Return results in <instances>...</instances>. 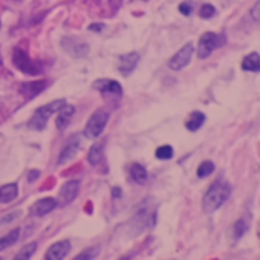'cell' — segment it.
Returning a JSON list of instances; mask_svg holds the SVG:
<instances>
[{"label": "cell", "mask_w": 260, "mask_h": 260, "mask_svg": "<svg viewBox=\"0 0 260 260\" xmlns=\"http://www.w3.org/2000/svg\"><path fill=\"white\" fill-rule=\"evenodd\" d=\"M231 194V185L226 181H216L210 185L207 193L204 194L202 199V208L205 213H214L219 210L230 198Z\"/></svg>", "instance_id": "obj_1"}, {"label": "cell", "mask_w": 260, "mask_h": 260, "mask_svg": "<svg viewBox=\"0 0 260 260\" xmlns=\"http://www.w3.org/2000/svg\"><path fill=\"white\" fill-rule=\"evenodd\" d=\"M64 104H66L64 100H55L52 103H48V104L42 106L39 110H36V113L28 121V127L32 128V130H43L46 127L48 119L51 118V115L58 112Z\"/></svg>", "instance_id": "obj_2"}, {"label": "cell", "mask_w": 260, "mask_h": 260, "mask_svg": "<svg viewBox=\"0 0 260 260\" xmlns=\"http://www.w3.org/2000/svg\"><path fill=\"white\" fill-rule=\"evenodd\" d=\"M107 121H109V113L104 109H98L96 112H93L84 127V137L89 140L100 138Z\"/></svg>", "instance_id": "obj_3"}, {"label": "cell", "mask_w": 260, "mask_h": 260, "mask_svg": "<svg viewBox=\"0 0 260 260\" xmlns=\"http://www.w3.org/2000/svg\"><path fill=\"white\" fill-rule=\"evenodd\" d=\"M13 64L19 71H22L23 74H28V75H39L43 71L42 64L39 61L31 60L29 55L22 48L14 49V52H13Z\"/></svg>", "instance_id": "obj_4"}, {"label": "cell", "mask_w": 260, "mask_h": 260, "mask_svg": "<svg viewBox=\"0 0 260 260\" xmlns=\"http://www.w3.org/2000/svg\"><path fill=\"white\" fill-rule=\"evenodd\" d=\"M225 45V37L222 34H214V32H205L201 39H199V45H198V57L201 60L210 57L213 54V51L219 49L220 46Z\"/></svg>", "instance_id": "obj_5"}, {"label": "cell", "mask_w": 260, "mask_h": 260, "mask_svg": "<svg viewBox=\"0 0 260 260\" xmlns=\"http://www.w3.org/2000/svg\"><path fill=\"white\" fill-rule=\"evenodd\" d=\"M193 52H194V46H193L191 43H187L184 48H181V49L169 60V68H170L172 71H181V69H184V68L190 63Z\"/></svg>", "instance_id": "obj_6"}, {"label": "cell", "mask_w": 260, "mask_h": 260, "mask_svg": "<svg viewBox=\"0 0 260 260\" xmlns=\"http://www.w3.org/2000/svg\"><path fill=\"white\" fill-rule=\"evenodd\" d=\"M61 45L72 57H77V58H81L89 52V46L80 40H75V39H64L61 42Z\"/></svg>", "instance_id": "obj_7"}, {"label": "cell", "mask_w": 260, "mask_h": 260, "mask_svg": "<svg viewBox=\"0 0 260 260\" xmlns=\"http://www.w3.org/2000/svg\"><path fill=\"white\" fill-rule=\"evenodd\" d=\"M69 251H71V243L68 240L57 242L46 251L45 258L46 260H63L69 254Z\"/></svg>", "instance_id": "obj_8"}, {"label": "cell", "mask_w": 260, "mask_h": 260, "mask_svg": "<svg viewBox=\"0 0 260 260\" xmlns=\"http://www.w3.org/2000/svg\"><path fill=\"white\" fill-rule=\"evenodd\" d=\"M48 87V81L42 80V81H32V83H23L19 89V92L26 98V100H32L34 96H37L40 92H43Z\"/></svg>", "instance_id": "obj_9"}, {"label": "cell", "mask_w": 260, "mask_h": 260, "mask_svg": "<svg viewBox=\"0 0 260 260\" xmlns=\"http://www.w3.org/2000/svg\"><path fill=\"white\" fill-rule=\"evenodd\" d=\"M80 146H81V143H80L78 138H75V137L71 138V140L68 141V144L63 147V150H61V153H60V156H58V164L61 166V164H66L68 161L74 159V158L77 156L78 150H80Z\"/></svg>", "instance_id": "obj_10"}, {"label": "cell", "mask_w": 260, "mask_h": 260, "mask_svg": "<svg viewBox=\"0 0 260 260\" xmlns=\"http://www.w3.org/2000/svg\"><path fill=\"white\" fill-rule=\"evenodd\" d=\"M78 190H80V182L78 181H69V182H66L60 188V202L63 205L71 204L78 196Z\"/></svg>", "instance_id": "obj_11"}, {"label": "cell", "mask_w": 260, "mask_h": 260, "mask_svg": "<svg viewBox=\"0 0 260 260\" xmlns=\"http://www.w3.org/2000/svg\"><path fill=\"white\" fill-rule=\"evenodd\" d=\"M140 61V54L137 52H130V54H125L119 58V64H118V71L122 74V75H128L130 72H134V69L137 68Z\"/></svg>", "instance_id": "obj_12"}, {"label": "cell", "mask_w": 260, "mask_h": 260, "mask_svg": "<svg viewBox=\"0 0 260 260\" xmlns=\"http://www.w3.org/2000/svg\"><path fill=\"white\" fill-rule=\"evenodd\" d=\"M93 87L103 93H110V95H116V96H119L122 93L121 84L115 80H96L93 83Z\"/></svg>", "instance_id": "obj_13"}, {"label": "cell", "mask_w": 260, "mask_h": 260, "mask_svg": "<svg viewBox=\"0 0 260 260\" xmlns=\"http://www.w3.org/2000/svg\"><path fill=\"white\" fill-rule=\"evenodd\" d=\"M57 207V201L52 199V198H45V199H40L39 202H36L32 205V216H37V217H42V216H46L48 213L54 211Z\"/></svg>", "instance_id": "obj_14"}, {"label": "cell", "mask_w": 260, "mask_h": 260, "mask_svg": "<svg viewBox=\"0 0 260 260\" xmlns=\"http://www.w3.org/2000/svg\"><path fill=\"white\" fill-rule=\"evenodd\" d=\"M106 141H101V143H95L90 150H89V155H87V161L90 166H98L103 158H104V149H106Z\"/></svg>", "instance_id": "obj_15"}, {"label": "cell", "mask_w": 260, "mask_h": 260, "mask_svg": "<svg viewBox=\"0 0 260 260\" xmlns=\"http://www.w3.org/2000/svg\"><path fill=\"white\" fill-rule=\"evenodd\" d=\"M242 71L245 72H260V55L257 52L248 54L240 64Z\"/></svg>", "instance_id": "obj_16"}, {"label": "cell", "mask_w": 260, "mask_h": 260, "mask_svg": "<svg viewBox=\"0 0 260 260\" xmlns=\"http://www.w3.org/2000/svg\"><path fill=\"white\" fill-rule=\"evenodd\" d=\"M74 113H75V107L74 106H63L61 109H60V115H58V118H57V128L58 130H64L68 125H69V122H71V118L74 116Z\"/></svg>", "instance_id": "obj_17"}, {"label": "cell", "mask_w": 260, "mask_h": 260, "mask_svg": "<svg viewBox=\"0 0 260 260\" xmlns=\"http://www.w3.org/2000/svg\"><path fill=\"white\" fill-rule=\"evenodd\" d=\"M19 194V187L17 184H7L0 187V202L2 204H8L13 202Z\"/></svg>", "instance_id": "obj_18"}, {"label": "cell", "mask_w": 260, "mask_h": 260, "mask_svg": "<svg viewBox=\"0 0 260 260\" xmlns=\"http://www.w3.org/2000/svg\"><path fill=\"white\" fill-rule=\"evenodd\" d=\"M207 116L202 112H191V115L188 116V119L185 121V127L190 130V132H198V130L204 125Z\"/></svg>", "instance_id": "obj_19"}, {"label": "cell", "mask_w": 260, "mask_h": 260, "mask_svg": "<svg viewBox=\"0 0 260 260\" xmlns=\"http://www.w3.org/2000/svg\"><path fill=\"white\" fill-rule=\"evenodd\" d=\"M130 176H132V179L138 184H146L149 179L147 170L141 164H134L132 167H130Z\"/></svg>", "instance_id": "obj_20"}, {"label": "cell", "mask_w": 260, "mask_h": 260, "mask_svg": "<svg viewBox=\"0 0 260 260\" xmlns=\"http://www.w3.org/2000/svg\"><path fill=\"white\" fill-rule=\"evenodd\" d=\"M248 220L245 219V217H242V219H239L236 223H234V226H233V237H234V240H239V239H242L243 236H245V233L248 231Z\"/></svg>", "instance_id": "obj_21"}, {"label": "cell", "mask_w": 260, "mask_h": 260, "mask_svg": "<svg viewBox=\"0 0 260 260\" xmlns=\"http://www.w3.org/2000/svg\"><path fill=\"white\" fill-rule=\"evenodd\" d=\"M19 237H20V230H19V228L14 230V231H11V233L7 234L5 237H2V239H0V251L10 248L11 245H14V243L19 240Z\"/></svg>", "instance_id": "obj_22"}, {"label": "cell", "mask_w": 260, "mask_h": 260, "mask_svg": "<svg viewBox=\"0 0 260 260\" xmlns=\"http://www.w3.org/2000/svg\"><path fill=\"white\" fill-rule=\"evenodd\" d=\"M214 172V164L211 161H204L199 167H198V178L204 179L207 176H210Z\"/></svg>", "instance_id": "obj_23"}, {"label": "cell", "mask_w": 260, "mask_h": 260, "mask_svg": "<svg viewBox=\"0 0 260 260\" xmlns=\"http://www.w3.org/2000/svg\"><path fill=\"white\" fill-rule=\"evenodd\" d=\"M36 249H37V243H28L25 248H22V251L17 254V257H16V260H25V258H31V255L36 252Z\"/></svg>", "instance_id": "obj_24"}, {"label": "cell", "mask_w": 260, "mask_h": 260, "mask_svg": "<svg viewBox=\"0 0 260 260\" xmlns=\"http://www.w3.org/2000/svg\"><path fill=\"white\" fill-rule=\"evenodd\" d=\"M156 158L158 159H170V158H173V149H172V146H161V147H158L156 149Z\"/></svg>", "instance_id": "obj_25"}, {"label": "cell", "mask_w": 260, "mask_h": 260, "mask_svg": "<svg viewBox=\"0 0 260 260\" xmlns=\"http://www.w3.org/2000/svg\"><path fill=\"white\" fill-rule=\"evenodd\" d=\"M214 14H216V8H214L213 5H208V4H205V5L201 8V11H199V16H201L202 19H211Z\"/></svg>", "instance_id": "obj_26"}, {"label": "cell", "mask_w": 260, "mask_h": 260, "mask_svg": "<svg viewBox=\"0 0 260 260\" xmlns=\"http://www.w3.org/2000/svg\"><path fill=\"white\" fill-rule=\"evenodd\" d=\"M98 252H100V248L98 246H95V248H90V249H87V251H83L80 255H77L75 258L77 260H83V258H95L96 255H98Z\"/></svg>", "instance_id": "obj_27"}, {"label": "cell", "mask_w": 260, "mask_h": 260, "mask_svg": "<svg viewBox=\"0 0 260 260\" xmlns=\"http://www.w3.org/2000/svg\"><path fill=\"white\" fill-rule=\"evenodd\" d=\"M251 17H252L254 22L260 23V0L251 8Z\"/></svg>", "instance_id": "obj_28"}, {"label": "cell", "mask_w": 260, "mask_h": 260, "mask_svg": "<svg viewBox=\"0 0 260 260\" xmlns=\"http://www.w3.org/2000/svg\"><path fill=\"white\" fill-rule=\"evenodd\" d=\"M179 11H181V14H184V16H190L191 11H193V5H191L190 2H184V4L179 5Z\"/></svg>", "instance_id": "obj_29"}, {"label": "cell", "mask_w": 260, "mask_h": 260, "mask_svg": "<svg viewBox=\"0 0 260 260\" xmlns=\"http://www.w3.org/2000/svg\"><path fill=\"white\" fill-rule=\"evenodd\" d=\"M109 2H110V5H112L113 10H118V8L121 7V2H122V0H109Z\"/></svg>", "instance_id": "obj_30"}, {"label": "cell", "mask_w": 260, "mask_h": 260, "mask_svg": "<svg viewBox=\"0 0 260 260\" xmlns=\"http://www.w3.org/2000/svg\"><path fill=\"white\" fill-rule=\"evenodd\" d=\"M39 175H40V173H39V172H37V170H34V172H32V173H31V175H29V181H31V182H32V181H34V179H36V178H39Z\"/></svg>", "instance_id": "obj_31"}, {"label": "cell", "mask_w": 260, "mask_h": 260, "mask_svg": "<svg viewBox=\"0 0 260 260\" xmlns=\"http://www.w3.org/2000/svg\"><path fill=\"white\" fill-rule=\"evenodd\" d=\"M112 193H113V196H115V198H119L121 190H119V188H113V191H112Z\"/></svg>", "instance_id": "obj_32"}, {"label": "cell", "mask_w": 260, "mask_h": 260, "mask_svg": "<svg viewBox=\"0 0 260 260\" xmlns=\"http://www.w3.org/2000/svg\"><path fill=\"white\" fill-rule=\"evenodd\" d=\"M0 66H2V54H0Z\"/></svg>", "instance_id": "obj_33"}]
</instances>
